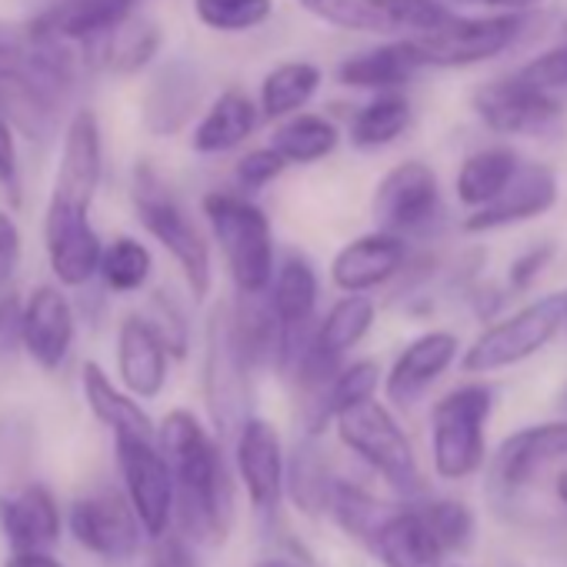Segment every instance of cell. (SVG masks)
Segmentation results:
<instances>
[{
	"label": "cell",
	"mask_w": 567,
	"mask_h": 567,
	"mask_svg": "<svg viewBox=\"0 0 567 567\" xmlns=\"http://www.w3.org/2000/svg\"><path fill=\"white\" fill-rule=\"evenodd\" d=\"M157 444L174 474V511L184 534L200 547H220L234 520V487L217 441L190 411H171L157 427Z\"/></svg>",
	"instance_id": "obj_1"
},
{
	"label": "cell",
	"mask_w": 567,
	"mask_h": 567,
	"mask_svg": "<svg viewBox=\"0 0 567 567\" xmlns=\"http://www.w3.org/2000/svg\"><path fill=\"white\" fill-rule=\"evenodd\" d=\"M207 224L224 250L237 291L257 298L274 280V234L257 204L230 190H210L204 197Z\"/></svg>",
	"instance_id": "obj_2"
},
{
	"label": "cell",
	"mask_w": 567,
	"mask_h": 567,
	"mask_svg": "<svg viewBox=\"0 0 567 567\" xmlns=\"http://www.w3.org/2000/svg\"><path fill=\"white\" fill-rule=\"evenodd\" d=\"M134 207L144 224V230L164 244V250L177 260L184 270V280L194 298H207L210 291V247L197 224L187 217L184 204L174 197V190L164 184V177L151 167L141 164L134 171Z\"/></svg>",
	"instance_id": "obj_3"
},
{
	"label": "cell",
	"mask_w": 567,
	"mask_h": 567,
	"mask_svg": "<svg viewBox=\"0 0 567 567\" xmlns=\"http://www.w3.org/2000/svg\"><path fill=\"white\" fill-rule=\"evenodd\" d=\"M334 424L341 444L351 447L368 467H374L398 497L417 501L424 494L417 454L401 424L394 421V414L378 398L348 408L344 414H338Z\"/></svg>",
	"instance_id": "obj_4"
},
{
	"label": "cell",
	"mask_w": 567,
	"mask_h": 567,
	"mask_svg": "<svg viewBox=\"0 0 567 567\" xmlns=\"http://www.w3.org/2000/svg\"><path fill=\"white\" fill-rule=\"evenodd\" d=\"M494 408L487 384H461L431 411V454L444 481H464L484 464V434Z\"/></svg>",
	"instance_id": "obj_5"
},
{
	"label": "cell",
	"mask_w": 567,
	"mask_h": 567,
	"mask_svg": "<svg viewBox=\"0 0 567 567\" xmlns=\"http://www.w3.org/2000/svg\"><path fill=\"white\" fill-rule=\"evenodd\" d=\"M564 324H567V295H547L520 308L517 315L504 318L501 324L487 328L471 344V351H464L461 368L467 374H491V371L514 368L534 358L537 351H544Z\"/></svg>",
	"instance_id": "obj_6"
},
{
	"label": "cell",
	"mask_w": 567,
	"mask_h": 567,
	"mask_svg": "<svg viewBox=\"0 0 567 567\" xmlns=\"http://www.w3.org/2000/svg\"><path fill=\"white\" fill-rule=\"evenodd\" d=\"M298 4L341 31L358 34H431L454 21L437 0H298Z\"/></svg>",
	"instance_id": "obj_7"
},
{
	"label": "cell",
	"mask_w": 567,
	"mask_h": 567,
	"mask_svg": "<svg viewBox=\"0 0 567 567\" xmlns=\"http://www.w3.org/2000/svg\"><path fill=\"white\" fill-rule=\"evenodd\" d=\"M114 441H117V464L124 474L127 497H131L144 530L154 540H161L171 527L174 501H177L171 464H167L161 444H154V437L114 434Z\"/></svg>",
	"instance_id": "obj_8"
},
{
	"label": "cell",
	"mask_w": 567,
	"mask_h": 567,
	"mask_svg": "<svg viewBox=\"0 0 567 567\" xmlns=\"http://www.w3.org/2000/svg\"><path fill=\"white\" fill-rule=\"evenodd\" d=\"M68 524H71V534L78 537V544L104 560H127L141 547L144 524H141L131 497H124L114 487H101L94 494L78 497L71 504Z\"/></svg>",
	"instance_id": "obj_9"
},
{
	"label": "cell",
	"mask_w": 567,
	"mask_h": 567,
	"mask_svg": "<svg viewBox=\"0 0 567 567\" xmlns=\"http://www.w3.org/2000/svg\"><path fill=\"white\" fill-rule=\"evenodd\" d=\"M520 28H524L520 14H491V18H467V21L454 18L444 28L421 34L414 41L431 68H471L507 51L520 34Z\"/></svg>",
	"instance_id": "obj_10"
},
{
	"label": "cell",
	"mask_w": 567,
	"mask_h": 567,
	"mask_svg": "<svg viewBox=\"0 0 567 567\" xmlns=\"http://www.w3.org/2000/svg\"><path fill=\"white\" fill-rule=\"evenodd\" d=\"M318 308V274L305 257H288L274 270V288H270V311L280 324V354L277 364L291 368L308 351L311 338L308 328L315 321Z\"/></svg>",
	"instance_id": "obj_11"
},
{
	"label": "cell",
	"mask_w": 567,
	"mask_h": 567,
	"mask_svg": "<svg viewBox=\"0 0 567 567\" xmlns=\"http://www.w3.org/2000/svg\"><path fill=\"white\" fill-rule=\"evenodd\" d=\"M441 210V190H437V177L427 164L421 161H408L398 164L394 171L384 174V181L378 184L374 194V217L381 224V230L391 234H414L424 230Z\"/></svg>",
	"instance_id": "obj_12"
},
{
	"label": "cell",
	"mask_w": 567,
	"mask_h": 567,
	"mask_svg": "<svg viewBox=\"0 0 567 567\" xmlns=\"http://www.w3.org/2000/svg\"><path fill=\"white\" fill-rule=\"evenodd\" d=\"M91 210L64 207V204H48L44 214V247L51 270L68 288H84L91 277L101 274V257L104 244L97 230L91 227Z\"/></svg>",
	"instance_id": "obj_13"
},
{
	"label": "cell",
	"mask_w": 567,
	"mask_h": 567,
	"mask_svg": "<svg viewBox=\"0 0 567 567\" xmlns=\"http://www.w3.org/2000/svg\"><path fill=\"white\" fill-rule=\"evenodd\" d=\"M101 171H104V144H101V124L94 111H78L64 134L58 174H54V190L51 200L78 210H91L97 187H101Z\"/></svg>",
	"instance_id": "obj_14"
},
{
	"label": "cell",
	"mask_w": 567,
	"mask_h": 567,
	"mask_svg": "<svg viewBox=\"0 0 567 567\" xmlns=\"http://www.w3.org/2000/svg\"><path fill=\"white\" fill-rule=\"evenodd\" d=\"M474 111L497 134H537L557 121L560 104L550 97V91H540L527 78L514 74L484 84L474 94Z\"/></svg>",
	"instance_id": "obj_15"
},
{
	"label": "cell",
	"mask_w": 567,
	"mask_h": 567,
	"mask_svg": "<svg viewBox=\"0 0 567 567\" xmlns=\"http://www.w3.org/2000/svg\"><path fill=\"white\" fill-rule=\"evenodd\" d=\"M134 11L137 0H58L28 24V31L48 44H97L134 18Z\"/></svg>",
	"instance_id": "obj_16"
},
{
	"label": "cell",
	"mask_w": 567,
	"mask_h": 567,
	"mask_svg": "<svg viewBox=\"0 0 567 567\" xmlns=\"http://www.w3.org/2000/svg\"><path fill=\"white\" fill-rule=\"evenodd\" d=\"M237 474L247 501L260 514H274L284 494V451L277 427L264 417H247L237 434Z\"/></svg>",
	"instance_id": "obj_17"
},
{
	"label": "cell",
	"mask_w": 567,
	"mask_h": 567,
	"mask_svg": "<svg viewBox=\"0 0 567 567\" xmlns=\"http://www.w3.org/2000/svg\"><path fill=\"white\" fill-rule=\"evenodd\" d=\"M554 200H557V174L544 164H517L507 187L494 200L477 207L464 220V230H501L540 217L544 210L554 207Z\"/></svg>",
	"instance_id": "obj_18"
},
{
	"label": "cell",
	"mask_w": 567,
	"mask_h": 567,
	"mask_svg": "<svg viewBox=\"0 0 567 567\" xmlns=\"http://www.w3.org/2000/svg\"><path fill=\"white\" fill-rule=\"evenodd\" d=\"M567 457V421L520 427L494 454V481L511 494L527 487L544 467Z\"/></svg>",
	"instance_id": "obj_19"
},
{
	"label": "cell",
	"mask_w": 567,
	"mask_h": 567,
	"mask_svg": "<svg viewBox=\"0 0 567 567\" xmlns=\"http://www.w3.org/2000/svg\"><path fill=\"white\" fill-rule=\"evenodd\" d=\"M368 547L384 567H444V554H447L417 504L411 507L391 504V511L368 537Z\"/></svg>",
	"instance_id": "obj_20"
},
{
	"label": "cell",
	"mask_w": 567,
	"mask_h": 567,
	"mask_svg": "<svg viewBox=\"0 0 567 567\" xmlns=\"http://www.w3.org/2000/svg\"><path fill=\"white\" fill-rule=\"evenodd\" d=\"M74 344V311L71 301L44 284L24 301V351L44 371H58Z\"/></svg>",
	"instance_id": "obj_21"
},
{
	"label": "cell",
	"mask_w": 567,
	"mask_h": 567,
	"mask_svg": "<svg viewBox=\"0 0 567 567\" xmlns=\"http://www.w3.org/2000/svg\"><path fill=\"white\" fill-rule=\"evenodd\" d=\"M454 358H457V338L451 331H431V334H421L417 341H411L398 354V361L388 374L391 404L414 408L431 391V384L454 364Z\"/></svg>",
	"instance_id": "obj_22"
},
{
	"label": "cell",
	"mask_w": 567,
	"mask_h": 567,
	"mask_svg": "<svg viewBox=\"0 0 567 567\" xmlns=\"http://www.w3.org/2000/svg\"><path fill=\"white\" fill-rule=\"evenodd\" d=\"M404 264V240L391 230H374L338 250L331 277L348 295H368L391 280Z\"/></svg>",
	"instance_id": "obj_23"
},
{
	"label": "cell",
	"mask_w": 567,
	"mask_h": 567,
	"mask_svg": "<svg viewBox=\"0 0 567 567\" xmlns=\"http://www.w3.org/2000/svg\"><path fill=\"white\" fill-rule=\"evenodd\" d=\"M0 530L14 550H51L61 537V511L44 484L0 494Z\"/></svg>",
	"instance_id": "obj_24"
},
{
	"label": "cell",
	"mask_w": 567,
	"mask_h": 567,
	"mask_svg": "<svg viewBox=\"0 0 567 567\" xmlns=\"http://www.w3.org/2000/svg\"><path fill=\"white\" fill-rule=\"evenodd\" d=\"M117 371L134 398H157L167 381V344L147 318H124L117 331Z\"/></svg>",
	"instance_id": "obj_25"
},
{
	"label": "cell",
	"mask_w": 567,
	"mask_h": 567,
	"mask_svg": "<svg viewBox=\"0 0 567 567\" xmlns=\"http://www.w3.org/2000/svg\"><path fill=\"white\" fill-rule=\"evenodd\" d=\"M421 68H427L417 41L384 44L368 54H354L338 68L341 84L361 87V91H394L404 81H411Z\"/></svg>",
	"instance_id": "obj_26"
},
{
	"label": "cell",
	"mask_w": 567,
	"mask_h": 567,
	"mask_svg": "<svg viewBox=\"0 0 567 567\" xmlns=\"http://www.w3.org/2000/svg\"><path fill=\"white\" fill-rule=\"evenodd\" d=\"M254 127H257L254 101L240 91H224L194 127L190 144L197 154H224L244 144L254 134Z\"/></svg>",
	"instance_id": "obj_27"
},
{
	"label": "cell",
	"mask_w": 567,
	"mask_h": 567,
	"mask_svg": "<svg viewBox=\"0 0 567 567\" xmlns=\"http://www.w3.org/2000/svg\"><path fill=\"white\" fill-rule=\"evenodd\" d=\"M81 388H84V398H87V408L94 411V417L101 424H107L114 434H137V437H157L147 411L131 398L124 394L121 388H114V381L94 364L87 361L84 371H81Z\"/></svg>",
	"instance_id": "obj_28"
},
{
	"label": "cell",
	"mask_w": 567,
	"mask_h": 567,
	"mask_svg": "<svg viewBox=\"0 0 567 567\" xmlns=\"http://www.w3.org/2000/svg\"><path fill=\"white\" fill-rule=\"evenodd\" d=\"M321 87V71L308 61H288L274 68L260 84V114L267 121H280L298 114Z\"/></svg>",
	"instance_id": "obj_29"
},
{
	"label": "cell",
	"mask_w": 567,
	"mask_h": 567,
	"mask_svg": "<svg viewBox=\"0 0 567 567\" xmlns=\"http://www.w3.org/2000/svg\"><path fill=\"white\" fill-rule=\"evenodd\" d=\"M517 171V154L511 147H484L471 154L457 174V197L467 207H484L494 200Z\"/></svg>",
	"instance_id": "obj_30"
},
{
	"label": "cell",
	"mask_w": 567,
	"mask_h": 567,
	"mask_svg": "<svg viewBox=\"0 0 567 567\" xmlns=\"http://www.w3.org/2000/svg\"><path fill=\"white\" fill-rule=\"evenodd\" d=\"M194 104H197L194 74L184 64H171L167 71H161V78L147 94V127L157 134H171L190 117Z\"/></svg>",
	"instance_id": "obj_31"
},
{
	"label": "cell",
	"mask_w": 567,
	"mask_h": 567,
	"mask_svg": "<svg viewBox=\"0 0 567 567\" xmlns=\"http://www.w3.org/2000/svg\"><path fill=\"white\" fill-rule=\"evenodd\" d=\"M101 44V64L114 74H137L147 68L161 48V28L147 18H127L114 34H107Z\"/></svg>",
	"instance_id": "obj_32"
},
{
	"label": "cell",
	"mask_w": 567,
	"mask_h": 567,
	"mask_svg": "<svg viewBox=\"0 0 567 567\" xmlns=\"http://www.w3.org/2000/svg\"><path fill=\"white\" fill-rule=\"evenodd\" d=\"M274 147L288 164H315L338 147V127L318 114H295L274 134Z\"/></svg>",
	"instance_id": "obj_33"
},
{
	"label": "cell",
	"mask_w": 567,
	"mask_h": 567,
	"mask_svg": "<svg viewBox=\"0 0 567 567\" xmlns=\"http://www.w3.org/2000/svg\"><path fill=\"white\" fill-rule=\"evenodd\" d=\"M408 121H411L408 101L394 91H381L368 107L358 111L351 124V141L358 147H388L404 134Z\"/></svg>",
	"instance_id": "obj_34"
},
{
	"label": "cell",
	"mask_w": 567,
	"mask_h": 567,
	"mask_svg": "<svg viewBox=\"0 0 567 567\" xmlns=\"http://www.w3.org/2000/svg\"><path fill=\"white\" fill-rule=\"evenodd\" d=\"M151 250L134 240V237H117L111 247H104V257H101V280L107 284L111 291L117 295H134L141 291L147 277H151Z\"/></svg>",
	"instance_id": "obj_35"
},
{
	"label": "cell",
	"mask_w": 567,
	"mask_h": 567,
	"mask_svg": "<svg viewBox=\"0 0 567 567\" xmlns=\"http://www.w3.org/2000/svg\"><path fill=\"white\" fill-rule=\"evenodd\" d=\"M328 511L334 514V520L358 540L368 544V537L374 534V527L381 524V517L391 511V504H381L378 497H371L368 491H361L351 481H334L331 484V497H328Z\"/></svg>",
	"instance_id": "obj_36"
},
{
	"label": "cell",
	"mask_w": 567,
	"mask_h": 567,
	"mask_svg": "<svg viewBox=\"0 0 567 567\" xmlns=\"http://www.w3.org/2000/svg\"><path fill=\"white\" fill-rule=\"evenodd\" d=\"M424 520L431 524L434 537L441 540V547L451 554H464L474 544V511L464 501L454 497H437V501H417Z\"/></svg>",
	"instance_id": "obj_37"
},
{
	"label": "cell",
	"mask_w": 567,
	"mask_h": 567,
	"mask_svg": "<svg viewBox=\"0 0 567 567\" xmlns=\"http://www.w3.org/2000/svg\"><path fill=\"white\" fill-rule=\"evenodd\" d=\"M194 11L200 24H207L210 31L244 34L260 28L270 18L274 4L270 0H194Z\"/></svg>",
	"instance_id": "obj_38"
},
{
	"label": "cell",
	"mask_w": 567,
	"mask_h": 567,
	"mask_svg": "<svg viewBox=\"0 0 567 567\" xmlns=\"http://www.w3.org/2000/svg\"><path fill=\"white\" fill-rule=\"evenodd\" d=\"M331 484L318 454L315 451H301L295 457V474H291V494H295V504H301L308 514H321L328 507V497H331Z\"/></svg>",
	"instance_id": "obj_39"
},
{
	"label": "cell",
	"mask_w": 567,
	"mask_h": 567,
	"mask_svg": "<svg viewBox=\"0 0 567 567\" xmlns=\"http://www.w3.org/2000/svg\"><path fill=\"white\" fill-rule=\"evenodd\" d=\"M284 167H288V161H284V154L277 147H260L237 161V181H240V187L257 190V187L270 184Z\"/></svg>",
	"instance_id": "obj_40"
},
{
	"label": "cell",
	"mask_w": 567,
	"mask_h": 567,
	"mask_svg": "<svg viewBox=\"0 0 567 567\" xmlns=\"http://www.w3.org/2000/svg\"><path fill=\"white\" fill-rule=\"evenodd\" d=\"M520 78H527L540 91H560V87H567V44L550 48L540 58H534L527 68H520Z\"/></svg>",
	"instance_id": "obj_41"
},
{
	"label": "cell",
	"mask_w": 567,
	"mask_h": 567,
	"mask_svg": "<svg viewBox=\"0 0 567 567\" xmlns=\"http://www.w3.org/2000/svg\"><path fill=\"white\" fill-rule=\"evenodd\" d=\"M21 344H24V301L4 295L0 298V361L14 358Z\"/></svg>",
	"instance_id": "obj_42"
},
{
	"label": "cell",
	"mask_w": 567,
	"mask_h": 567,
	"mask_svg": "<svg viewBox=\"0 0 567 567\" xmlns=\"http://www.w3.org/2000/svg\"><path fill=\"white\" fill-rule=\"evenodd\" d=\"M0 190L11 200L21 197V181H18V147H14V127L8 114L0 111Z\"/></svg>",
	"instance_id": "obj_43"
},
{
	"label": "cell",
	"mask_w": 567,
	"mask_h": 567,
	"mask_svg": "<svg viewBox=\"0 0 567 567\" xmlns=\"http://www.w3.org/2000/svg\"><path fill=\"white\" fill-rule=\"evenodd\" d=\"M18 264H21V227L8 210H0V291L14 280Z\"/></svg>",
	"instance_id": "obj_44"
},
{
	"label": "cell",
	"mask_w": 567,
	"mask_h": 567,
	"mask_svg": "<svg viewBox=\"0 0 567 567\" xmlns=\"http://www.w3.org/2000/svg\"><path fill=\"white\" fill-rule=\"evenodd\" d=\"M550 254H554V247H530L524 257H517L514 264H511V288L514 291H524V288H530L534 284V277L544 270V264L550 260Z\"/></svg>",
	"instance_id": "obj_45"
},
{
	"label": "cell",
	"mask_w": 567,
	"mask_h": 567,
	"mask_svg": "<svg viewBox=\"0 0 567 567\" xmlns=\"http://www.w3.org/2000/svg\"><path fill=\"white\" fill-rule=\"evenodd\" d=\"M151 567H200V564H197V557L187 550L184 540H177V537H161Z\"/></svg>",
	"instance_id": "obj_46"
},
{
	"label": "cell",
	"mask_w": 567,
	"mask_h": 567,
	"mask_svg": "<svg viewBox=\"0 0 567 567\" xmlns=\"http://www.w3.org/2000/svg\"><path fill=\"white\" fill-rule=\"evenodd\" d=\"M454 4H471V8H487L494 14H520L534 4H540V0H454Z\"/></svg>",
	"instance_id": "obj_47"
},
{
	"label": "cell",
	"mask_w": 567,
	"mask_h": 567,
	"mask_svg": "<svg viewBox=\"0 0 567 567\" xmlns=\"http://www.w3.org/2000/svg\"><path fill=\"white\" fill-rule=\"evenodd\" d=\"M8 567H61L48 550H14Z\"/></svg>",
	"instance_id": "obj_48"
},
{
	"label": "cell",
	"mask_w": 567,
	"mask_h": 567,
	"mask_svg": "<svg viewBox=\"0 0 567 567\" xmlns=\"http://www.w3.org/2000/svg\"><path fill=\"white\" fill-rule=\"evenodd\" d=\"M554 487H557V497H560V504L567 507V471H560V474H557V484H554Z\"/></svg>",
	"instance_id": "obj_49"
},
{
	"label": "cell",
	"mask_w": 567,
	"mask_h": 567,
	"mask_svg": "<svg viewBox=\"0 0 567 567\" xmlns=\"http://www.w3.org/2000/svg\"><path fill=\"white\" fill-rule=\"evenodd\" d=\"M257 567H295L291 560H260Z\"/></svg>",
	"instance_id": "obj_50"
}]
</instances>
